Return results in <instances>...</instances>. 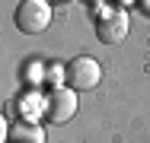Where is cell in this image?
Instances as JSON below:
<instances>
[{
  "instance_id": "cell-1",
  "label": "cell",
  "mask_w": 150,
  "mask_h": 143,
  "mask_svg": "<svg viewBox=\"0 0 150 143\" xmlns=\"http://www.w3.org/2000/svg\"><path fill=\"white\" fill-rule=\"evenodd\" d=\"M13 22L26 35L45 32V29L51 26V6H48V0H23L16 6V13H13Z\"/></svg>"
},
{
  "instance_id": "cell-2",
  "label": "cell",
  "mask_w": 150,
  "mask_h": 143,
  "mask_svg": "<svg viewBox=\"0 0 150 143\" xmlns=\"http://www.w3.org/2000/svg\"><path fill=\"white\" fill-rule=\"evenodd\" d=\"M64 70H67V83L64 86H70L77 92L96 89V83L102 80V64L93 60V57H74L70 64H64Z\"/></svg>"
},
{
  "instance_id": "cell-3",
  "label": "cell",
  "mask_w": 150,
  "mask_h": 143,
  "mask_svg": "<svg viewBox=\"0 0 150 143\" xmlns=\"http://www.w3.org/2000/svg\"><path fill=\"white\" fill-rule=\"evenodd\" d=\"M131 29V19L125 13V6H112V10H102L99 19H96V35L102 45H118L121 38L128 35Z\"/></svg>"
},
{
  "instance_id": "cell-4",
  "label": "cell",
  "mask_w": 150,
  "mask_h": 143,
  "mask_svg": "<svg viewBox=\"0 0 150 143\" xmlns=\"http://www.w3.org/2000/svg\"><path fill=\"white\" fill-rule=\"evenodd\" d=\"M77 114V89L70 86H58L48 92V105H45V118L51 124H67Z\"/></svg>"
},
{
  "instance_id": "cell-5",
  "label": "cell",
  "mask_w": 150,
  "mask_h": 143,
  "mask_svg": "<svg viewBox=\"0 0 150 143\" xmlns=\"http://www.w3.org/2000/svg\"><path fill=\"white\" fill-rule=\"evenodd\" d=\"M6 140L13 143H45V130L35 124V121H16L6 134Z\"/></svg>"
},
{
  "instance_id": "cell-6",
  "label": "cell",
  "mask_w": 150,
  "mask_h": 143,
  "mask_svg": "<svg viewBox=\"0 0 150 143\" xmlns=\"http://www.w3.org/2000/svg\"><path fill=\"white\" fill-rule=\"evenodd\" d=\"M45 99L38 95V92H26V95H19V102H16V108H19V118H26V121H35L38 114L45 111Z\"/></svg>"
},
{
  "instance_id": "cell-7",
  "label": "cell",
  "mask_w": 150,
  "mask_h": 143,
  "mask_svg": "<svg viewBox=\"0 0 150 143\" xmlns=\"http://www.w3.org/2000/svg\"><path fill=\"white\" fill-rule=\"evenodd\" d=\"M137 3H141V10H144V13L150 16V0H137Z\"/></svg>"
},
{
  "instance_id": "cell-8",
  "label": "cell",
  "mask_w": 150,
  "mask_h": 143,
  "mask_svg": "<svg viewBox=\"0 0 150 143\" xmlns=\"http://www.w3.org/2000/svg\"><path fill=\"white\" fill-rule=\"evenodd\" d=\"M118 3H128V0H118Z\"/></svg>"
},
{
  "instance_id": "cell-9",
  "label": "cell",
  "mask_w": 150,
  "mask_h": 143,
  "mask_svg": "<svg viewBox=\"0 0 150 143\" xmlns=\"http://www.w3.org/2000/svg\"><path fill=\"white\" fill-rule=\"evenodd\" d=\"M90 3H96V0H90Z\"/></svg>"
}]
</instances>
